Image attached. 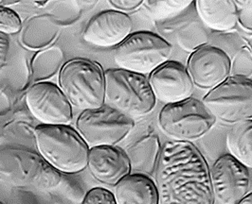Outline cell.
Instances as JSON below:
<instances>
[{
	"label": "cell",
	"instance_id": "cell-1",
	"mask_svg": "<svg viewBox=\"0 0 252 204\" xmlns=\"http://www.w3.org/2000/svg\"><path fill=\"white\" fill-rule=\"evenodd\" d=\"M154 180L159 204H215L210 166L192 143L166 142Z\"/></svg>",
	"mask_w": 252,
	"mask_h": 204
},
{
	"label": "cell",
	"instance_id": "cell-2",
	"mask_svg": "<svg viewBox=\"0 0 252 204\" xmlns=\"http://www.w3.org/2000/svg\"><path fill=\"white\" fill-rule=\"evenodd\" d=\"M41 157L59 172L74 174L88 166L89 146L68 125H40L34 131Z\"/></svg>",
	"mask_w": 252,
	"mask_h": 204
},
{
	"label": "cell",
	"instance_id": "cell-3",
	"mask_svg": "<svg viewBox=\"0 0 252 204\" xmlns=\"http://www.w3.org/2000/svg\"><path fill=\"white\" fill-rule=\"evenodd\" d=\"M59 88L67 101L84 111L100 109L105 104V79L101 66L88 60L76 59L60 70Z\"/></svg>",
	"mask_w": 252,
	"mask_h": 204
},
{
	"label": "cell",
	"instance_id": "cell-4",
	"mask_svg": "<svg viewBox=\"0 0 252 204\" xmlns=\"http://www.w3.org/2000/svg\"><path fill=\"white\" fill-rule=\"evenodd\" d=\"M105 104L134 118L149 115L157 100L146 76L121 68L104 73Z\"/></svg>",
	"mask_w": 252,
	"mask_h": 204
},
{
	"label": "cell",
	"instance_id": "cell-5",
	"mask_svg": "<svg viewBox=\"0 0 252 204\" xmlns=\"http://www.w3.org/2000/svg\"><path fill=\"white\" fill-rule=\"evenodd\" d=\"M217 122L215 115L201 100L166 104L158 113V124L164 134L176 142L198 140L205 136Z\"/></svg>",
	"mask_w": 252,
	"mask_h": 204
},
{
	"label": "cell",
	"instance_id": "cell-6",
	"mask_svg": "<svg viewBox=\"0 0 252 204\" xmlns=\"http://www.w3.org/2000/svg\"><path fill=\"white\" fill-rule=\"evenodd\" d=\"M172 45L160 35L151 31L131 34L114 51V61L124 70L143 76L151 75L170 61Z\"/></svg>",
	"mask_w": 252,
	"mask_h": 204
},
{
	"label": "cell",
	"instance_id": "cell-7",
	"mask_svg": "<svg viewBox=\"0 0 252 204\" xmlns=\"http://www.w3.org/2000/svg\"><path fill=\"white\" fill-rule=\"evenodd\" d=\"M202 102L216 120L224 124L234 125L252 120V79L230 76L209 91Z\"/></svg>",
	"mask_w": 252,
	"mask_h": 204
},
{
	"label": "cell",
	"instance_id": "cell-8",
	"mask_svg": "<svg viewBox=\"0 0 252 204\" xmlns=\"http://www.w3.org/2000/svg\"><path fill=\"white\" fill-rule=\"evenodd\" d=\"M134 127L133 118L107 105L84 111L76 121V130L89 149L114 147L126 139Z\"/></svg>",
	"mask_w": 252,
	"mask_h": 204
},
{
	"label": "cell",
	"instance_id": "cell-9",
	"mask_svg": "<svg viewBox=\"0 0 252 204\" xmlns=\"http://www.w3.org/2000/svg\"><path fill=\"white\" fill-rule=\"evenodd\" d=\"M210 176L215 202L220 204H237L250 191L249 168L228 153L210 166Z\"/></svg>",
	"mask_w": 252,
	"mask_h": 204
},
{
	"label": "cell",
	"instance_id": "cell-10",
	"mask_svg": "<svg viewBox=\"0 0 252 204\" xmlns=\"http://www.w3.org/2000/svg\"><path fill=\"white\" fill-rule=\"evenodd\" d=\"M186 68L193 86L209 92L231 76V59L222 49L207 45L189 55Z\"/></svg>",
	"mask_w": 252,
	"mask_h": 204
},
{
	"label": "cell",
	"instance_id": "cell-11",
	"mask_svg": "<svg viewBox=\"0 0 252 204\" xmlns=\"http://www.w3.org/2000/svg\"><path fill=\"white\" fill-rule=\"evenodd\" d=\"M31 113L42 125H68L72 120L71 104L61 89L51 82H38L26 97Z\"/></svg>",
	"mask_w": 252,
	"mask_h": 204
},
{
	"label": "cell",
	"instance_id": "cell-12",
	"mask_svg": "<svg viewBox=\"0 0 252 204\" xmlns=\"http://www.w3.org/2000/svg\"><path fill=\"white\" fill-rule=\"evenodd\" d=\"M157 101L173 104L192 97L193 83L187 68L175 61H169L148 77Z\"/></svg>",
	"mask_w": 252,
	"mask_h": 204
},
{
	"label": "cell",
	"instance_id": "cell-13",
	"mask_svg": "<svg viewBox=\"0 0 252 204\" xmlns=\"http://www.w3.org/2000/svg\"><path fill=\"white\" fill-rule=\"evenodd\" d=\"M133 21L129 15L115 10L93 17L84 32V39L99 48L120 46L132 34Z\"/></svg>",
	"mask_w": 252,
	"mask_h": 204
},
{
	"label": "cell",
	"instance_id": "cell-14",
	"mask_svg": "<svg viewBox=\"0 0 252 204\" xmlns=\"http://www.w3.org/2000/svg\"><path fill=\"white\" fill-rule=\"evenodd\" d=\"M88 166L94 178L108 186H115L131 173L127 154L116 146L89 149Z\"/></svg>",
	"mask_w": 252,
	"mask_h": 204
},
{
	"label": "cell",
	"instance_id": "cell-15",
	"mask_svg": "<svg viewBox=\"0 0 252 204\" xmlns=\"http://www.w3.org/2000/svg\"><path fill=\"white\" fill-rule=\"evenodd\" d=\"M199 20L217 32H228L239 24V9L233 0H197L194 2Z\"/></svg>",
	"mask_w": 252,
	"mask_h": 204
},
{
	"label": "cell",
	"instance_id": "cell-16",
	"mask_svg": "<svg viewBox=\"0 0 252 204\" xmlns=\"http://www.w3.org/2000/svg\"><path fill=\"white\" fill-rule=\"evenodd\" d=\"M113 194L117 204H159L155 180L142 174L127 175L115 185Z\"/></svg>",
	"mask_w": 252,
	"mask_h": 204
},
{
	"label": "cell",
	"instance_id": "cell-17",
	"mask_svg": "<svg viewBox=\"0 0 252 204\" xmlns=\"http://www.w3.org/2000/svg\"><path fill=\"white\" fill-rule=\"evenodd\" d=\"M162 146L159 136L155 132L142 135L130 146L126 153L130 162L131 173L153 177L158 166Z\"/></svg>",
	"mask_w": 252,
	"mask_h": 204
},
{
	"label": "cell",
	"instance_id": "cell-18",
	"mask_svg": "<svg viewBox=\"0 0 252 204\" xmlns=\"http://www.w3.org/2000/svg\"><path fill=\"white\" fill-rule=\"evenodd\" d=\"M23 175L31 183L40 189H53L61 182L58 170L34 153H22L18 157Z\"/></svg>",
	"mask_w": 252,
	"mask_h": 204
},
{
	"label": "cell",
	"instance_id": "cell-19",
	"mask_svg": "<svg viewBox=\"0 0 252 204\" xmlns=\"http://www.w3.org/2000/svg\"><path fill=\"white\" fill-rule=\"evenodd\" d=\"M228 154L252 169V120L232 125L227 134Z\"/></svg>",
	"mask_w": 252,
	"mask_h": 204
},
{
	"label": "cell",
	"instance_id": "cell-20",
	"mask_svg": "<svg viewBox=\"0 0 252 204\" xmlns=\"http://www.w3.org/2000/svg\"><path fill=\"white\" fill-rule=\"evenodd\" d=\"M178 46L189 53H192L209 43V33L200 20H190L181 26L176 31Z\"/></svg>",
	"mask_w": 252,
	"mask_h": 204
},
{
	"label": "cell",
	"instance_id": "cell-21",
	"mask_svg": "<svg viewBox=\"0 0 252 204\" xmlns=\"http://www.w3.org/2000/svg\"><path fill=\"white\" fill-rule=\"evenodd\" d=\"M194 2L186 0H147L143 5L155 21H165L185 12Z\"/></svg>",
	"mask_w": 252,
	"mask_h": 204
},
{
	"label": "cell",
	"instance_id": "cell-22",
	"mask_svg": "<svg viewBox=\"0 0 252 204\" xmlns=\"http://www.w3.org/2000/svg\"><path fill=\"white\" fill-rule=\"evenodd\" d=\"M231 76L252 77V54L250 50L243 46L231 61Z\"/></svg>",
	"mask_w": 252,
	"mask_h": 204
},
{
	"label": "cell",
	"instance_id": "cell-23",
	"mask_svg": "<svg viewBox=\"0 0 252 204\" xmlns=\"http://www.w3.org/2000/svg\"><path fill=\"white\" fill-rule=\"evenodd\" d=\"M21 19L12 10L0 7V32L15 33L21 28Z\"/></svg>",
	"mask_w": 252,
	"mask_h": 204
},
{
	"label": "cell",
	"instance_id": "cell-24",
	"mask_svg": "<svg viewBox=\"0 0 252 204\" xmlns=\"http://www.w3.org/2000/svg\"><path fill=\"white\" fill-rule=\"evenodd\" d=\"M83 204H117L112 192L96 187L87 194Z\"/></svg>",
	"mask_w": 252,
	"mask_h": 204
},
{
	"label": "cell",
	"instance_id": "cell-25",
	"mask_svg": "<svg viewBox=\"0 0 252 204\" xmlns=\"http://www.w3.org/2000/svg\"><path fill=\"white\" fill-rule=\"evenodd\" d=\"M108 3L113 7L115 11L121 13H128L138 10L143 5V0H109Z\"/></svg>",
	"mask_w": 252,
	"mask_h": 204
},
{
	"label": "cell",
	"instance_id": "cell-26",
	"mask_svg": "<svg viewBox=\"0 0 252 204\" xmlns=\"http://www.w3.org/2000/svg\"><path fill=\"white\" fill-rule=\"evenodd\" d=\"M8 51V40H6L4 36L0 33V63H3L5 61L6 55Z\"/></svg>",
	"mask_w": 252,
	"mask_h": 204
},
{
	"label": "cell",
	"instance_id": "cell-27",
	"mask_svg": "<svg viewBox=\"0 0 252 204\" xmlns=\"http://www.w3.org/2000/svg\"><path fill=\"white\" fill-rule=\"evenodd\" d=\"M236 6L242 11L252 12V0H243V1H235Z\"/></svg>",
	"mask_w": 252,
	"mask_h": 204
},
{
	"label": "cell",
	"instance_id": "cell-28",
	"mask_svg": "<svg viewBox=\"0 0 252 204\" xmlns=\"http://www.w3.org/2000/svg\"><path fill=\"white\" fill-rule=\"evenodd\" d=\"M244 42H245V46L250 50L251 53L252 54V33H249L248 35H246L244 38Z\"/></svg>",
	"mask_w": 252,
	"mask_h": 204
},
{
	"label": "cell",
	"instance_id": "cell-29",
	"mask_svg": "<svg viewBox=\"0 0 252 204\" xmlns=\"http://www.w3.org/2000/svg\"><path fill=\"white\" fill-rule=\"evenodd\" d=\"M237 204H252V192H249Z\"/></svg>",
	"mask_w": 252,
	"mask_h": 204
},
{
	"label": "cell",
	"instance_id": "cell-30",
	"mask_svg": "<svg viewBox=\"0 0 252 204\" xmlns=\"http://www.w3.org/2000/svg\"></svg>",
	"mask_w": 252,
	"mask_h": 204
}]
</instances>
